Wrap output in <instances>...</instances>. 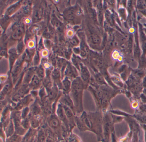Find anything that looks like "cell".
I'll return each instance as SVG.
<instances>
[{
    "instance_id": "6da1fadb",
    "label": "cell",
    "mask_w": 146,
    "mask_h": 142,
    "mask_svg": "<svg viewBox=\"0 0 146 142\" xmlns=\"http://www.w3.org/2000/svg\"><path fill=\"white\" fill-rule=\"evenodd\" d=\"M84 90L72 88L70 95L73 101L76 113H81L84 112L83 93Z\"/></svg>"
},
{
    "instance_id": "7a4b0ae2",
    "label": "cell",
    "mask_w": 146,
    "mask_h": 142,
    "mask_svg": "<svg viewBox=\"0 0 146 142\" xmlns=\"http://www.w3.org/2000/svg\"><path fill=\"white\" fill-rule=\"evenodd\" d=\"M24 55L21 58H19L17 60L14 64L12 70L11 72V73L12 78L13 80V84L16 82L17 78L21 73L23 68V61L24 60Z\"/></svg>"
},
{
    "instance_id": "3957f363",
    "label": "cell",
    "mask_w": 146,
    "mask_h": 142,
    "mask_svg": "<svg viewBox=\"0 0 146 142\" xmlns=\"http://www.w3.org/2000/svg\"><path fill=\"white\" fill-rule=\"evenodd\" d=\"M64 77L69 78L72 80L79 77L78 70L76 67L74 66L72 63L68 62L67 66L65 70L64 73Z\"/></svg>"
},
{
    "instance_id": "277c9868",
    "label": "cell",
    "mask_w": 146,
    "mask_h": 142,
    "mask_svg": "<svg viewBox=\"0 0 146 142\" xmlns=\"http://www.w3.org/2000/svg\"><path fill=\"white\" fill-rule=\"evenodd\" d=\"M56 115L60 121H62L66 125L70 126L64 107L60 102H59L57 104L56 109Z\"/></svg>"
},
{
    "instance_id": "5b68a950",
    "label": "cell",
    "mask_w": 146,
    "mask_h": 142,
    "mask_svg": "<svg viewBox=\"0 0 146 142\" xmlns=\"http://www.w3.org/2000/svg\"><path fill=\"white\" fill-rule=\"evenodd\" d=\"M29 85L23 84V86L20 87V89L18 90L17 93L15 94L13 97V101L17 102L20 101L21 99L23 98L25 96L29 95V92L30 90Z\"/></svg>"
},
{
    "instance_id": "8992f818",
    "label": "cell",
    "mask_w": 146,
    "mask_h": 142,
    "mask_svg": "<svg viewBox=\"0 0 146 142\" xmlns=\"http://www.w3.org/2000/svg\"><path fill=\"white\" fill-rule=\"evenodd\" d=\"M51 76L54 82V84L58 86L59 89L62 90V78L60 70L57 68H54L52 72Z\"/></svg>"
},
{
    "instance_id": "52a82bcc",
    "label": "cell",
    "mask_w": 146,
    "mask_h": 142,
    "mask_svg": "<svg viewBox=\"0 0 146 142\" xmlns=\"http://www.w3.org/2000/svg\"><path fill=\"white\" fill-rule=\"evenodd\" d=\"M62 105L64 107L66 115V118H67L68 122H69V126L71 127L73 126L76 125V122H75L76 115H75L76 114L70 108L65 106V105H63V104Z\"/></svg>"
},
{
    "instance_id": "ba28073f",
    "label": "cell",
    "mask_w": 146,
    "mask_h": 142,
    "mask_svg": "<svg viewBox=\"0 0 146 142\" xmlns=\"http://www.w3.org/2000/svg\"><path fill=\"white\" fill-rule=\"evenodd\" d=\"M80 77L84 84H87L89 82L90 75L88 68L81 62L80 65Z\"/></svg>"
},
{
    "instance_id": "9c48e42d",
    "label": "cell",
    "mask_w": 146,
    "mask_h": 142,
    "mask_svg": "<svg viewBox=\"0 0 146 142\" xmlns=\"http://www.w3.org/2000/svg\"><path fill=\"white\" fill-rule=\"evenodd\" d=\"M59 102H60L63 105H65L70 108L76 114L75 107H74V104L73 101L71 98L69 94H64L63 96L60 98Z\"/></svg>"
},
{
    "instance_id": "30bf717a",
    "label": "cell",
    "mask_w": 146,
    "mask_h": 142,
    "mask_svg": "<svg viewBox=\"0 0 146 142\" xmlns=\"http://www.w3.org/2000/svg\"><path fill=\"white\" fill-rule=\"evenodd\" d=\"M36 67H34L29 68L25 73L24 75L23 84L24 85H29L33 78L34 76L36 74Z\"/></svg>"
},
{
    "instance_id": "8fae6325",
    "label": "cell",
    "mask_w": 146,
    "mask_h": 142,
    "mask_svg": "<svg viewBox=\"0 0 146 142\" xmlns=\"http://www.w3.org/2000/svg\"><path fill=\"white\" fill-rule=\"evenodd\" d=\"M9 55V63H10V72H11L14 64L18 60L19 55L17 52V49L11 48L8 52Z\"/></svg>"
},
{
    "instance_id": "7c38bea8",
    "label": "cell",
    "mask_w": 146,
    "mask_h": 142,
    "mask_svg": "<svg viewBox=\"0 0 146 142\" xmlns=\"http://www.w3.org/2000/svg\"><path fill=\"white\" fill-rule=\"evenodd\" d=\"M48 124L52 129L54 131L58 130L60 127V121L56 115H52L48 119Z\"/></svg>"
},
{
    "instance_id": "4fadbf2b",
    "label": "cell",
    "mask_w": 146,
    "mask_h": 142,
    "mask_svg": "<svg viewBox=\"0 0 146 142\" xmlns=\"http://www.w3.org/2000/svg\"><path fill=\"white\" fill-rule=\"evenodd\" d=\"M25 27L23 25H19L13 30L12 33L13 38L15 40H20L25 33Z\"/></svg>"
},
{
    "instance_id": "5bb4252c",
    "label": "cell",
    "mask_w": 146,
    "mask_h": 142,
    "mask_svg": "<svg viewBox=\"0 0 146 142\" xmlns=\"http://www.w3.org/2000/svg\"><path fill=\"white\" fill-rule=\"evenodd\" d=\"M58 86L54 84L51 88L46 90L47 97L50 102H53L55 100L58 95Z\"/></svg>"
},
{
    "instance_id": "9a60e30c",
    "label": "cell",
    "mask_w": 146,
    "mask_h": 142,
    "mask_svg": "<svg viewBox=\"0 0 146 142\" xmlns=\"http://www.w3.org/2000/svg\"><path fill=\"white\" fill-rule=\"evenodd\" d=\"M72 80L64 77L62 80V90L64 94H69L72 89Z\"/></svg>"
},
{
    "instance_id": "2e32d148",
    "label": "cell",
    "mask_w": 146,
    "mask_h": 142,
    "mask_svg": "<svg viewBox=\"0 0 146 142\" xmlns=\"http://www.w3.org/2000/svg\"><path fill=\"white\" fill-rule=\"evenodd\" d=\"M41 80L35 74L29 84L30 89L32 90H36L38 88H40L41 86Z\"/></svg>"
},
{
    "instance_id": "e0dca14e",
    "label": "cell",
    "mask_w": 146,
    "mask_h": 142,
    "mask_svg": "<svg viewBox=\"0 0 146 142\" xmlns=\"http://www.w3.org/2000/svg\"><path fill=\"white\" fill-rule=\"evenodd\" d=\"M12 88V84L10 82L7 83L3 86L1 92V101L5 99L7 95H8L11 92Z\"/></svg>"
},
{
    "instance_id": "ac0fdd59",
    "label": "cell",
    "mask_w": 146,
    "mask_h": 142,
    "mask_svg": "<svg viewBox=\"0 0 146 142\" xmlns=\"http://www.w3.org/2000/svg\"><path fill=\"white\" fill-rule=\"evenodd\" d=\"M51 22L52 25L55 28H57L58 32L62 34L64 30H63L64 26L62 23L55 16V15H53L51 20Z\"/></svg>"
},
{
    "instance_id": "d6986e66",
    "label": "cell",
    "mask_w": 146,
    "mask_h": 142,
    "mask_svg": "<svg viewBox=\"0 0 146 142\" xmlns=\"http://www.w3.org/2000/svg\"><path fill=\"white\" fill-rule=\"evenodd\" d=\"M77 9L74 7H71L66 10L64 13L65 17L66 19L72 20L76 15Z\"/></svg>"
},
{
    "instance_id": "ffe728a7",
    "label": "cell",
    "mask_w": 146,
    "mask_h": 142,
    "mask_svg": "<svg viewBox=\"0 0 146 142\" xmlns=\"http://www.w3.org/2000/svg\"><path fill=\"white\" fill-rule=\"evenodd\" d=\"M20 6H21L20 3L18 2L9 7L6 12V16H10L16 13L18 9L20 8Z\"/></svg>"
},
{
    "instance_id": "44dd1931",
    "label": "cell",
    "mask_w": 146,
    "mask_h": 142,
    "mask_svg": "<svg viewBox=\"0 0 146 142\" xmlns=\"http://www.w3.org/2000/svg\"><path fill=\"white\" fill-rule=\"evenodd\" d=\"M36 75H37L41 79H43L46 77V71L42 65L36 67Z\"/></svg>"
},
{
    "instance_id": "7402d4cb",
    "label": "cell",
    "mask_w": 146,
    "mask_h": 142,
    "mask_svg": "<svg viewBox=\"0 0 146 142\" xmlns=\"http://www.w3.org/2000/svg\"><path fill=\"white\" fill-rule=\"evenodd\" d=\"M15 130V125L13 123V121L11 120L9 123H8V125H7V128L6 131L8 138L14 134L13 133H14Z\"/></svg>"
},
{
    "instance_id": "603a6c76",
    "label": "cell",
    "mask_w": 146,
    "mask_h": 142,
    "mask_svg": "<svg viewBox=\"0 0 146 142\" xmlns=\"http://www.w3.org/2000/svg\"><path fill=\"white\" fill-rule=\"evenodd\" d=\"M40 112V107L38 104L35 103L31 106V108H30V113L32 115L38 116Z\"/></svg>"
},
{
    "instance_id": "cb8c5ba5",
    "label": "cell",
    "mask_w": 146,
    "mask_h": 142,
    "mask_svg": "<svg viewBox=\"0 0 146 142\" xmlns=\"http://www.w3.org/2000/svg\"><path fill=\"white\" fill-rule=\"evenodd\" d=\"M25 46L23 41L22 39L19 40L17 45V50L19 55L21 54L24 51Z\"/></svg>"
},
{
    "instance_id": "d4e9b609",
    "label": "cell",
    "mask_w": 146,
    "mask_h": 142,
    "mask_svg": "<svg viewBox=\"0 0 146 142\" xmlns=\"http://www.w3.org/2000/svg\"><path fill=\"white\" fill-rule=\"evenodd\" d=\"M21 136L17 134H13L8 138L7 142H20L21 141Z\"/></svg>"
},
{
    "instance_id": "484cf974",
    "label": "cell",
    "mask_w": 146,
    "mask_h": 142,
    "mask_svg": "<svg viewBox=\"0 0 146 142\" xmlns=\"http://www.w3.org/2000/svg\"><path fill=\"white\" fill-rule=\"evenodd\" d=\"M90 39L91 42L94 44H98L100 42V38L99 36L96 33H93L91 34Z\"/></svg>"
},
{
    "instance_id": "4316f807",
    "label": "cell",
    "mask_w": 146,
    "mask_h": 142,
    "mask_svg": "<svg viewBox=\"0 0 146 142\" xmlns=\"http://www.w3.org/2000/svg\"><path fill=\"white\" fill-rule=\"evenodd\" d=\"M30 113V108L29 107H25L24 108L21 112V115H22V119H26L29 115Z\"/></svg>"
},
{
    "instance_id": "83f0119b",
    "label": "cell",
    "mask_w": 146,
    "mask_h": 142,
    "mask_svg": "<svg viewBox=\"0 0 146 142\" xmlns=\"http://www.w3.org/2000/svg\"><path fill=\"white\" fill-rule=\"evenodd\" d=\"M70 44L72 46L77 47L80 43V40L76 36H74L72 38L70 41Z\"/></svg>"
},
{
    "instance_id": "f1b7e54d",
    "label": "cell",
    "mask_w": 146,
    "mask_h": 142,
    "mask_svg": "<svg viewBox=\"0 0 146 142\" xmlns=\"http://www.w3.org/2000/svg\"><path fill=\"white\" fill-rule=\"evenodd\" d=\"M33 62L34 66L37 67L39 66L40 62V57L38 52H36L35 54V55Z\"/></svg>"
},
{
    "instance_id": "f546056e",
    "label": "cell",
    "mask_w": 146,
    "mask_h": 142,
    "mask_svg": "<svg viewBox=\"0 0 146 142\" xmlns=\"http://www.w3.org/2000/svg\"><path fill=\"white\" fill-rule=\"evenodd\" d=\"M46 92L45 91V87H42L40 89L39 92V95L41 99H44L46 97V96L47 95Z\"/></svg>"
},
{
    "instance_id": "4dcf8cb0",
    "label": "cell",
    "mask_w": 146,
    "mask_h": 142,
    "mask_svg": "<svg viewBox=\"0 0 146 142\" xmlns=\"http://www.w3.org/2000/svg\"><path fill=\"white\" fill-rule=\"evenodd\" d=\"M81 49V51H80V55L82 57L84 58L87 56V51L85 50V49L83 48H80Z\"/></svg>"
},
{
    "instance_id": "1f68e13d",
    "label": "cell",
    "mask_w": 146,
    "mask_h": 142,
    "mask_svg": "<svg viewBox=\"0 0 146 142\" xmlns=\"http://www.w3.org/2000/svg\"><path fill=\"white\" fill-rule=\"evenodd\" d=\"M7 50L5 48H3V49L1 48V56H6L7 55Z\"/></svg>"
},
{
    "instance_id": "d6a6232c",
    "label": "cell",
    "mask_w": 146,
    "mask_h": 142,
    "mask_svg": "<svg viewBox=\"0 0 146 142\" xmlns=\"http://www.w3.org/2000/svg\"><path fill=\"white\" fill-rule=\"evenodd\" d=\"M73 50L75 54H80L81 49L79 47H76L73 48Z\"/></svg>"
},
{
    "instance_id": "836d02e7",
    "label": "cell",
    "mask_w": 146,
    "mask_h": 142,
    "mask_svg": "<svg viewBox=\"0 0 146 142\" xmlns=\"http://www.w3.org/2000/svg\"><path fill=\"white\" fill-rule=\"evenodd\" d=\"M97 64L99 67H102L103 65V61L102 59L98 58L97 60Z\"/></svg>"
},
{
    "instance_id": "e575fe53",
    "label": "cell",
    "mask_w": 146,
    "mask_h": 142,
    "mask_svg": "<svg viewBox=\"0 0 146 142\" xmlns=\"http://www.w3.org/2000/svg\"><path fill=\"white\" fill-rule=\"evenodd\" d=\"M99 13L98 17H99V21H100V22H101L102 21L103 15H102V12L101 10H99Z\"/></svg>"
},
{
    "instance_id": "d590c367",
    "label": "cell",
    "mask_w": 146,
    "mask_h": 142,
    "mask_svg": "<svg viewBox=\"0 0 146 142\" xmlns=\"http://www.w3.org/2000/svg\"><path fill=\"white\" fill-rule=\"evenodd\" d=\"M96 79H97V80L99 82H103V81H104L103 78L101 75H97V76H96Z\"/></svg>"
},
{
    "instance_id": "8d00e7d4",
    "label": "cell",
    "mask_w": 146,
    "mask_h": 142,
    "mask_svg": "<svg viewBox=\"0 0 146 142\" xmlns=\"http://www.w3.org/2000/svg\"><path fill=\"white\" fill-rule=\"evenodd\" d=\"M141 36L142 38L143 41H145V40H146V36H145V35H144L143 33H141Z\"/></svg>"
},
{
    "instance_id": "74e56055",
    "label": "cell",
    "mask_w": 146,
    "mask_h": 142,
    "mask_svg": "<svg viewBox=\"0 0 146 142\" xmlns=\"http://www.w3.org/2000/svg\"><path fill=\"white\" fill-rule=\"evenodd\" d=\"M143 86H144L145 87H146V78H144V80H143Z\"/></svg>"
},
{
    "instance_id": "f35d334b",
    "label": "cell",
    "mask_w": 146,
    "mask_h": 142,
    "mask_svg": "<svg viewBox=\"0 0 146 142\" xmlns=\"http://www.w3.org/2000/svg\"><path fill=\"white\" fill-rule=\"evenodd\" d=\"M108 2H109L108 3H110V4H112L113 3V1H109Z\"/></svg>"
},
{
    "instance_id": "ab89813d",
    "label": "cell",
    "mask_w": 146,
    "mask_h": 142,
    "mask_svg": "<svg viewBox=\"0 0 146 142\" xmlns=\"http://www.w3.org/2000/svg\"><path fill=\"white\" fill-rule=\"evenodd\" d=\"M143 49H144L145 50H146V43L144 44H143Z\"/></svg>"
}]
</instances>
